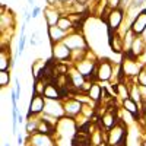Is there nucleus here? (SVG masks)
<instances>
[{
	"mask_svg": "<svg viewBox=\"0 0 146 146\" xmlns=\"http://www.w3.org/2000/svg\"><path fill=\"white\" fill-rule=\"evenodd\" d=\"M127 137V131L124 127V123L120 121L118 124H115L113 129L108 130V145L111 146H123Z\"/></svg>",
	"mask_w": 146,
	"mask_h": 146,
	"instance_id": "1",
	"label": "nucleus"
},
{
	"mask_svg": "<svg viewBox=\"0 0 146 146\" xmlns=\"http://www.w3.org/2000/svg\"><path fill=\"white\" fill-rule=\"evenodd\" d=\"M51 51H53V60L60 62V63H70V60H72V50L63 41L51 44Z\"/></svg>",
	"mask_w": 146,
	"mask_h": 146,
	"instance_id": "2",
	"label": "nucleus"
},
{
	"mask_svg": "<svg viewBox=\"0 0 146 146\" xmlns=\"http://www.w3.org/2000/svg\"><path fill=\"white\" fill-rule=\"evenodd\" d=\"M72 51H76V50H88V42L86 40L83 38V35L73 31L70 34H67V36L63 41Z\"/></svg>",
	"mask_w": 146,
	"mask_h": 146,
	"instance_id": "3",
	"label": "nucleus"
},
{
	"mask_svg": "<svg viewBox=\"0 0 146 146\" xmlns=\"http://www.w3.org/2000/svg\"><path fill=\"white\" fill-rule=\"evenodd\" d=\"M96 80L100 82H108L113 78V63L108 58H101L96 63Z\"/></svg>",
	"mask_w": 146,
	"mask_h": 146,
	"instance_id": "4",
	"label": "nucleus"
},
{
	"mask_svg": "<svg viewBox=\"0 0 146 146\" xmlns=\"http://www.w3.org/2000/svg\"><path fill=\"white\" fill-rule=\"evenodd\" d=\"M63 107H64V113H66V117L67 118H73L75 120L78 115L82 114V107H83V102L79 101L76 96L75 98H67V100H63Z\"/></svg>",
	"mask_w": 146,
	"mask_h": 146,
	"instance_id": "5",
	"label": "nucleus"
},
{
	"mask_svg": "<svg viewBox=\"0 0 146 146\" xmlns=\"http://www.w3.org/2000/svg\"><path fill=\"white\" fill-rule=\"evenodd\" d=\"M124 21V10L123 9H113L110 12V15L105 21L107 27H108V31H113V32H117L121 27V23Z\"/></svg>",
	"mask_w": 146,
	"mask_h": 146,
	"instance_id": "6",
	"label": "nucleus"
},
{
	"mask_svg": "<svg viewBox=\"0 0 146 146\" xmlns=\"http://www.w3.org/2000/svg\"><path fill=\"white\" fill-rule=\"evenodd\" d=\"M44 108H45V98L42 95H36L34 94L32 98H31V102H29V108H28V114L27 117L31 118V117H36L44 113Z\"/></svg>",
	"mask_w": 146,
	"mask_h": 146,
	"instance_id": "7",
	"label": "nucleus"
},
{
	"mask_svg": "<svg viewBox=\"0 0 146 146\" xmlns=\"http://www.w3.org/2000/svg\"><path fill=\"white\" fill-rule=\"evenodd\" d=\"M44 113L54 115L57 118H62L63 115H66L64 113V107H63V101H57V100H45V108Z\"/></svg>",
	"mask_w": 146,
	"mask_h": 146,
	"instance_id": "8",
	"label": "nucleus"
},
{
	"mask_svg": "<svg viewBox=\"0 0 146 146\" xmlns=\"http://www.w3.org/2000/svg\"><path fill=\"white\" fill-rule=\"evenodd\" d=\"M28 146H56L54 140L51 136L42 135V133H34V135H28Z\"/></svg>",
	"mask_w": 146,
	"mask_h": 146,
	"instance_id": "9",
	"label": "nucleus"
},
{
	"mask_svg": "<svg viewBox=\"0 0 146 146\" xmlns=\"http://www.w3.org/2000/svg\"><path fill=\"white\" fill-rule=\"evenodd\" d=\"M120 123V118L118 115L115 114V105L113 108H107V111L102 114L101 117V126L105 129V130H110L113 129L115 124Z\"/></svg>",
	"mask_w": 146,
	"mask_h": 146,
	"instance_id": "10",
	"label": "nucleus"
},
{
	"mask_svg": "<svg viewBox=\"0 0 146 146\" xmlns=\"http://www.w3.org/2000/svg\"><path fill=\"white\" fill-rule=\"evenodd\" d=\"M130 29L133 31V34H135L136 36H140L142 34H145V31H146V9H143L135 18Z\"/></svg>",
	"mask_w": 146,
	"mask_h": 146,
	"instance_id": "11",
	"label": "nucleus"
},
{
	"mask_svg": "<svg viewBox=\"0 0 146 146\" xmlns=\"http://www.w3.org/2000/svg\"><path fill=\"white\" fill-rule=\"evenodd\" d=\"M15 25V19H13V13L10 10L6 12V6L2 5V16H0V29L2 32H5L6 29H13Z\"/></svg>",
	"mask_w": 146,
	"mask_h": 146,
	"instance_id": "12",
	"label": "nucleus"
},
{
	"mask_svg": "<svg viewBox=\"0 0 146 146\" xmlns=\"http://www.w3.org/2000/svg\"><path fill=\"white\" fill-rule=\"evenodd\" d=\"M139 72H140V66L137 64V58L126 56V60L123 63V73H126L127 76H137Z\"/></svg>",
	"mask_w": 146,
	"mask_h": 146,
	"instance_id": "13",
	"label": "nucleus"
},
{
	"mask_svg": "<svg viewBox=\"0 0 146 146\" xmlns=\"http://www.w3.org/2000/svg\"><path fill=\"white\" fill-rule=\"evenodd\" d=\"M69 78H70V83L72 86L75 88L76 91H80L82 85L86 82V78H85L82 73L75 67V66H70V70H69Z\"/></svg>",
	"mask_w": 146,
	"mask_h": 146,
	"instance_id": "14",
	"label": "nucleus"
},
{
	"mask_svg": "<svg viewBox=\"0 0 146 146\" xmlns=\"http://www.w3.org/2000/svg\"><path fill=\"white\" fill-rule=\"evenodd\" d=\"M60 18H62V13H60L58 9L51 7V6H47V7L44 9V19H45L47 27H54V25H57V22H58Z\"/></svg>",
	"mask_w": 146,
	"mask_h": 146,
	"instance_id": "15",
	"label": "nucleus"
},
{
	"mask_svg": "<svg viewBox=\"0 0 146 146\" xmlns=\"http://www.w3.org/2000/svg\"><path fill=\"white\" fill-rule=\"evenodd\" d=\"M13 64L15 58H10V50H7V47H2V50H0V72L10 70Z\"/></svg>",
	"mask_w": 146,
	"mask_h": 146,
	"instance_id": "16",
	"label": "nucleus"
},
{
	"mask_svg": "<svg viewBox=\"0 0 146 146\" xmlns=\"http://www.w3.org/2000/svg\"><path fill=\"white\" fill-rule=\"evenodd\" d=\"M47 32H48V38H50L51 44H54V42H62V41H64V38L67 36V32H64L63 29H60L57 25L48 27Z\"/></svg>",
	"mask_w": 146,
	"mask_h": 146,
	"instance_id": "17",
	"label": "nucleus"
},
{
	"mask_svg": "<svg viewBox=\"0 0 146 146\" xmlns=\"http://www.w3.org/2000/svg\"><path fill=\"white\" fill-rule=\"evenodd\" d=\"M44 98L45 100H57L62 101V94H60V89L56 86L54 83H48L45 85V91H44Z\"/></svg>",
	"mask_w": 146,
	"mask_h": 146,
	"instance_id": "18",
	"label": "nucleus"
},
{
	"mask_svg": "<svg viewBox=\"0 0 146 146\" xmlns=\"http://www.w3.org/2000/svg\"><path fill=\"white\" fill-rule=\"evenodd\" d=\"M86 95L89 96L94 102H100L101 98H102V86H101L100 83H96V82H92L91 89L88 91Z\"/></svg>",
	"mask_w": 146,
	"mask_h": 146,
	"instance_id": "19",
	"label": "nucleus"
},
{
	"mask_svg": "<svg viewBox=\"0 0 146 146\" xmlns=\"http://www.w3.org/2000/svg\"><path fill=\"white\" fill-rule=\"evenodd\" d=\"M57 27H58L60 29H63L64 32H67V34H70V32L75 31V25H73V22H72L70 18L66 16V15H62V18H60L58 22H57Z\"/></svg>",
	"mask_w": 146,
	"mask_h": 146,
	"instance_id": "20",
	"label": "nucleus"
},
{
	"mask_svg": "<svg viewBox=\"0 0 146 146\" xmlns=\"http://www.w3.org/2000/svg\"><path fill=\"white\" fill-rule=\"evenodd\" d=\"M123 110H126V111H129L130 114H133V117H139V114H140L137 102H135L131 98L123 100Z\"/></svg>",
	"mask_w": 146,
	"mask_h": 146,
	"instance_id": "21",
	"label": "nucleus"
},
{
	"mask_svg": "<svg viewBox=\"0 0 146 146\" xmlns=\"http://www.w3.org/2000/svg\"><path fill=\"white\" fill-rule=\"evenodd\" d=\"M54 130H56V126H53V124H50V123H47L45 120H42L41 117H40V123H38V133H42V135H48V136H51L53 133H54Z\"/></svg>",
	"mask_w": 146,
	"mask_h": 146,
	"instance_id": "22",
	"label": "nucleus"
},
{
	"mask_svg": "<svg viewBox=\"0 0 146 146\" xmlns=\"http://www.w3.org/2000/svg\"><path fill=\"white\" fill-rule=\"evenodd\" d=\"M38 123H40V118H36V117L28 118L27 126H25L28 135H34V133H36V130H38Z\"/></svg>",
	"mask_w": 146,
	"mask_h": 146,
	"instance_id": "23",
	"label": "nucleus"
},
{
	"mask_svg": "<svg viewBox=\"0 0 146 146\" xmlns=\"http://www.w3.org/2000/svg\"><path fill=\"white\" fill-rule=\"evenodd\" d=\"M130 98L135 101V102H137V104L142 102V96H140V91H139V85H131V86H130Z\"/></svg>",
	"mask_w": 146,
	"mask_h": 146,
	"instance_id": "24",
	"label": "nucleus"
},
{
	"mask_svg": "<svg viewBox=\"0 0 146 146\" xmlns=\"http://www.w3.org/2000/svg\"><path fill=\"white\" fill-rule=\"evenodd\" d=\"M45 82L44 80H35L34 82V86H32V94H36V95H44V91H45Z\"/></svg>",
	"mask_w": 146,
	"mask_h": 146,
	"instance_id": "25",
	"label": "nucleus"
},
{
	"mask_svg": "<svg viewBox=\"0 0 146 146\" xmlns=\"http://www.w3.org/2000/svg\"><path fill=\"white\" fill-rule=\"evenodd\" d=\"M117 96H120L121 100H126V98H130V91L127 88V85L126 83H118V94Z\"/></svg>",
	"mask_w": 146,
	"mask_h": 146,
	"instance_id": "26",
	"label": "nucleus"
},
{
	"mask_svg": "<svg viewBox=\"0 0 146 146\" xmlns=\"http://www.w3.org/2000/svg\"><path fill=\"white\" fill-rule=\"evenodd\" d=\"M9 83H10V73H9V70L0 72V86L6 88Z\"/></svg>",
	"mask_w": 146,
	"mask_h": 146,
	"instance_id": "27",
	"label": "nucleus"
},
{
	"mask_svg": "<svg viewBox=\"0 0 146 146\" xmlns=\"http://www.w3.org/2000/svg\"><path fill=\"white\" fill-rule=\"evenodd\" d=\"M25 44H27V35H21L19 36V42H18V53L16 57H21L25 51Z\"/></svg>",
	"mask_w": 146,
	"mask_h": 146,
	"instance_id": "28",
	"label": "nucleus"
},
{
	"mask_svg": "<svg viewBox=\"0 0 146 146\" xmlns=\"http://www.w3.org/2000/svg\"><path fill=\"white\" fill-rule=\"evenodd\" d=\"M137 83L142 86H146V66L140 69L139 75H137Z\"/></svg>",
	"mask_w": 146,
	"mask_h": 146,
	"instance_id": "29",
	"label": "nucleus"
},
{
	"mask_svg": "<svg viewBox=\"0 0 146 146\" xmlns=\"http://www.w3.org/2000/svg\"><path fill=\"white\" fill-rule=\"evenodd\" d=\"M82 114L86 117V118H89V117L94 114V108L91 107V104H83V107H82Z\"/></svg>",
	"mask_w": 146,
	"mask_h": 146,
	"instance_id": "30",
	"label": "nucleus"
},
{
	"mask_svg": "<svg viewBox=\"0 0 146 146\" xmlns=\"http://www.w3.org/2000/svg\"><path fill=\"white\" fill-rule=\"evenodd\" d=\"M105 6L110 9H118L121 6V0H105Z\"/></svg>",
	"mask_w": 146,
	"mask_h": 146,
	"instance_id": "31",
	"label": "nucleus"
},
{
	"mask_svg": "<svg viewBox=\"0 0 146 146\" xmlns=\"http://www.w3.org/2000/svg\"><path fill=\"white\" fill-rule=\"evenodd\" d=\"M41 12H42V7H40V6H34V7H32V12H31V15H32V19L38 18Z\"/></svg>",
	"mask_w": 146,
	"mask_h": 146,
	"instance_id": "32",
	"label": "nucleus"
},
{
	"mask_svg": "<svg viewBox=\"0 0 146 146\" xmlns=\"http://www.w3.org/2000/svg\"><path fill=\"white\" fill-rule=\"evenodd\" d=\"M16 136H18V146H23V145H25V143H23L25 140H23V137H22V136L19 135V133H18Z\"/></svg>",
	"mask_w": 146,
	"mask_h": 146,
	"instance_id": "33",
	"label": "nucleus"
},
{
	"mask_svg": "<svg viewBox=\"0 0 146 146\" xmlns=\"http://www.w3.org/2000/svg\"><path fill=\"white\" fill-rule=\"evenodd\" d=\"M29 44H31L32 47H35V45H38V41H36L35 38H32V36H31V40H29Z\"/></svg>",
	"mask_w": 146,
	"mask_h": 146,
	"instance_id": "34",
	"label": "nucleus"
},
{
	"mask_svg": "<svg viewBox=\"0 0 146 146\" xmlns=\"http://www.w3.org/2000/svg\"><path fill=\"white\" fill-rule=\"evenodd\" d=\"M73 2H76V3H79V5H86L89 0H73Z\"/></svg>",
	"mask_w": 146,
	"mask_h": 146,
	"instance_id": "35",
	"label": "nucleus"
},
{
	"mask_svg": "<svg viewBox=\"0 0 146 146\" xmlns=\"http://www.w3.org/2000/svg\"><path fill=\"white\" fill-rule=\"evenodd\" d=\"M18 121H19V123H21V124H22V123H23V117H22V115H21V114H19V115H18Z\"/></svg>",
	"mask_w": 146,
	"mask_h": 146,
	"instance_id": "36",
	"label": "nucleus"
},
{
	"mask_svg": "<svg viewBox=\"0 0 146 146\" xmlns=\"http://www.w3.org/2000/svg\"><path fill=\"white\" fill-rule=\"evenodd\" d=\"M34 2H35V0H28V5H29V6H32V7H34Z\"/></svg>",
	"mask_w": 146,
	"mask_h": 146,
	"instance_id": "37",
	"label": "nucleus"
},
{
	"mask_svg": "<svg viewBox=\"0 0 146 146\" xmlns=\"http://www.w3.org/2000/svg\"><path fill=\"white\" fill-rule=\"evenodd\" d=\"M58 2H62V3H66V2H67V0H58Z\"/></svg>",
	"mask_w": 146,
	"mask_h": 146,
	"instance_id": "38",
	"label": "nucleus"
},
{
	"mask_svg": "<svg viewBox=\"0 0 146 146\" xmlns=\"http://www.w3.org/2000/svg\"><path fill=\"white\" fill-rule=\"evenodd\" d=\"M6 146H10V145H6Z\"/></svg>",
	"mask_w": 146,
	"mask_h": 146,
	"instance_id": "39",
	"label": "nucleus"
}]
</instances>
